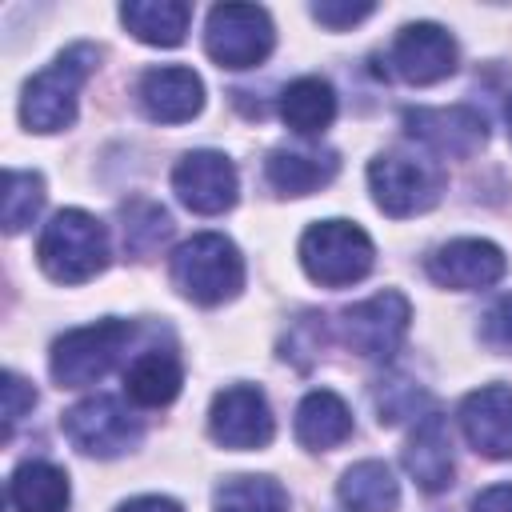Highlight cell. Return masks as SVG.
Wrapping results in <instances>:
<instances>
[{
    "instance_id": "1",
    "label": "cell",
    "mask_w": 512,
    "mask_h": 512,
    "mask_svg": "<svg viewBox=\"0 0 512 512\" xmlns=\"http://www.w3.org/2000/svg\"><path fill=\"white\" fill-rule=\"evenodd\" d=\"M100 60V48L92 44H72L64 48L48 68H40L20 96V120L32 132H64L76 120V104H80V88L92 76Z\"/></svg>"
},
{
    "instance_id": "2",
    "label": "cell",
    "mask_w": 512,
    "mask_h": 512,
    "mask_svg": "<svg viewBox=\"0 0 512 512\" xmlns=\"http://www.w3.org/2000/svg\"><path fill=\"white\" fill-rule=\"evenodd\" d=\"M36 260L56 284H84L108 268V228L84 208H60L40 232Z\"/></svg>"
},
{
    "instance_id": "3",
    "label": "cell",
    "mask_w": 512,
    "mask_h": 512,
    "mask_svg": "<svg viewBox=\"0 0 512 512\" xmlns=\"http://www.w3.org/2000/svg\"><path fill=\"white\" fill-rule=\"evenodd\" d=\"M172 284L200 308H216L244 288V256L220 232H200L172 252Z\"/></svg>"
},
{
    "instance_id": "4",
    "label": "cell",
    "mask_w": 512,
    "mask_h": 512,
    "mask_svg": "<svg viewBox=\"0 0 512 512\" xmlns=\"http://www.w3.org/2000/svg\"><path fill=\"white\" fill-rule=\"evenodd\" d=\"M132 324L128 320H96V324H84V328H72L64 336L52 340V352H48V368H52V380L60 388H88L96 380H104L120 356L128 352L132 344Z\"/></svg>"
},
{
    "instance_id": "5",
    "label": "cell",
    "mask_w": 512,
    "mask_h": 512,
    "mask_svg": "<svg viewBox=\"0 0 512 512\" xmlns=\"http://www.w3.org/2000/svg\"><path fill=\"white\" fill-rule=\"evenodd\" d=\"M300 264L324 288H348L364 280L376 264L368 232L352 220H316L300 236Z\"/></svg>"
},
{
    "instance_id": "6",
    "label": "cell",
    "mask_w": 512,
    "mask_h": 512,
    "mask_svg": "<svg viewBox=\"0 0 512 512\" xmlns=\"http://www.w3.org/2000/svg\"><path fill=\"white\" fill-rule=\"evenodd\" d=\"M276 44L272 16L260 4H216L204 24V52L232 72L256 68Z\"/></svg>"
},
{
    "instance_id": "7",
    "label": "cell",
    "mask_w": 512,
    "mask_h": 512,
    "mask_svg": "<svg viewBox=\"0 0 512 512\" xmlns=\"http://www.w3.org/2000/svg\"><path fill=\"white\" fill-rule=\"evenodd\" d=\"M368 188L384 216H416L428 212L444 192V172L408 152H384L368 164Z\"/></svg>"
},
{
    "instance_id": "8",
    "label": "cell",
    "mask_w": 512,
    "mask_h": 512,
    "mask_svg": "<svg viewBox=\"0 0 512 512\" xmlns=\"http://www.w3.org/2000/svg\"><path fill=\"white\" fill-rule=\"evenodd\" d=\"M60 424H64V436L72 440V448H80L84 456H96V460L124 456L144 436V424L128 412V404L116 396H104V392L72 404Z\"/></svg>"
},
{
    "instance_id": "9",
    "label": "cell",
    "mask_w": 512,
    "mask_h": 512,
    "mask_svg": "<svg viewBox=\"0 0 512 512\" xmlns=\"http://www.w3.org/2000/svg\"><path fill=\"white\" fill-rule=\"evenodd\" d=\"M408 324H412V304L404 292L396 288H384L352 308H344L340 316V336L344 344L364 356V360H392L408 336Z\"/></svg>"
},
{
    "instance_id": "10",
    "label": "cell",
    "mask_w": 512,
    "mask_h": 512,
    "mask_svg": "<svg viewBox=\"0 0 512 512\" xmlns=\"http://www.w3.org/2000/svg\"><path fill=\"white\" fill-rule=\"evenodd\" d=\"M208 432L220 448H232V452H252L272 444L276 420H272L268 396L256 384H232L216 392L208 408Z\"/></svg>"
},
{
    "instance_id": "11",
    "label": "cell",
    "mask_w": 512,
    "mask_h": 512,
    "mask_svg": "<svg viewBox=\"0 0 512 512\" xmlns=\"http://www.w3.org/2000/svg\"><path fill=\"white\" fill-rule=\"evenodd\" d=\"M172 192L176 200L196 212V216H220L236 204L240 180H236V164L224 152L212 148H196L188 156L176 160L172 168Z\"/></svg>"
},
{
    "instance_id": "12",
    "label": "cell",
    "mask_w": 512,
    "mask_h": 512,
    "mask_svg": "<svg viewBox=\"0 0 512 512\" xmlns=\"http://www.w3.org/2000/svg\"><path fill=\"white\" fill-rule=\"evenodd\" d=\"M404 128L416 144L444 160H468L484 148L488 140V120L468 108V104H448V108H408Z\"/></svg>"
},
{
    "instance_id": "13",
    "label": "cell",
    "mask_w": 512,
    "mask_h": 512,
    "mask_svg": "<svg viewBox=\"0 0 512 512\" xmlns=\"http://www.w3.org/2000/svg\"><path fill=\"white\" fill-rule=\"evenodd\" d=\"M392 72L416 88H428V84H440L456 72V40L448 36V28L432 24V20H416V24H404L392 40Z\"/></svg>"
},
{
    "instance_id": "14",
    "label": "cell",
    "mask_w": 512,
    "mask_h": 512,
    "mask_svg": "<svg viewBox=\"0 0 512 512\" xmlns=\"http://www.w3.org/2000/svg\"><path fill=\"white\" fill-rule=\"evenodd\" d=\"M504 272H508V256L492 240H480V236L448 240L428 256V276L440 288H456V292L492 288Z\"/></svg>"
},
{
    "instance_id": "15",
    "label": "cell",
    "mask_w": 512,
    "mask_h": 512,
    "mask_svg": "<svg viewBox=\"0 0 512 512\" xmlns=\"http://www.w3.org/2000/svg\"><path fill=\"white\" fill-rule=\"evenodd\" d=\"M136 104L156 124H184L204 108V80L184 64L148 68L136 80Z\"/></svg>"
},
{
    "instance_id": "16",
    "label": "cell",
    "mask_w": 512,
    "mask_h": 512,
    "mask_svg": "<svg viewBox=\"0 0 512 512\" xmlns=\"http://www.w3.org/2000/svg\"><path fill=\"white\" fill-rule=\"evenodd\" d=\"M460 432L488 460H512V388L484 384L460 400Z\"/></svg>"
},
{
    "instance_id": "17",
    "label": "cell",
    "mask_w": 512,
    "mask_h": 512,
    "mask_svg": "<svg viewBox=\"0 0 512 512\" xmlns=\"http://www.w3.org/2000/svg\"><path fill=\"white\" fill-rule=\"evenodd\" d=\"M404 468L408 476L424 488V492H444L452 488L456 464H452V436L448 424L436 408H428L424 416H416V428L404 444Z\"/></svg>"
},
{
    "instance_id": "18",
    "label": "cell",
    "mask_w": 512,
    "mask_h": 512,
    "mask_svg": "<svg viewBox=\"0 0 512 512\" xmlns=\"http://www.w3.org/2000/svg\"><path fill=\"white\" fill-rule=\"evenodd\" d=\"M340 160L332 148H272L264 160V176L280 196L320 192L336 176Z\"/></svg>"
},
{
    "instance_id": "19",
    "label": "cell",
    "mask_w": 512,
    "mask_h": 512,
    "mask_svg": "<svg viewBox=\"0 0 512 512\" xmlns=\"http://www.w3.org/2000/svg\"><path fill=\"white\" fill-rule=\"evenodd\" d=\"M180 384H184V368L172 352L164 348H148L140 352L128 372H124V396L140 408H164L180 396Z\"/></svg>"
},
{
    "instance_id": "20",
    "label": "cell",
    "mask_w": 512,
    "mask_h": 512,
    "mask_svg": "<svg viewBox=\"0 0 512 512\" xmlns=\"http://www.w3.org/2000/svg\"><path fill=\"white\" fill-rule=\"evenodd\" d=\"M348 436H352V412L336 392L316 388V392H308L300 400V408H296V440L308 452H328V448L344 444Z\"/></svg>"
},
{
    "instance_id": "21",
    "label": "cell",
    "mask_w": 512,
    "mask_h": 512,
    "mask_svg": "<svg viewBox=\"0 0 512 512\" xmlns=\"http://www.w3.org/2000/svg\"><path fill=\"white\" fill-rule=\"evenodd\" d=\"M124 28L152 48H176L192 24V4L188 0H128L120 8Z\"/></svg>"
},
{
    "instance_id": "22",
    "label": "cell",
    "mask_w": 512,
    "mask_h": 512,
    "mask_svg": "<svg viewBox=\"0 0 512 512\" xmlns=\"http://www.w3.org/2000/svg\"><path fill=\"white\" fill-rule=\"evenodd\" d=\"M8 500L16 512H68L72 484L64 468L48 460H24L8 480Z\"/></svg>"
},
{
    "instance_id": "23",
    "label": "cell",
    "mask_w": 512,
    "mask_h": 512,
    "mask_svg": "<svg viewBox=\"0 0 512 512\" xmlns=\"http://www.w3.org/2000/svg\"><path fill=\"white\" fill-rule=\"evenodd\" d=\"M336 496L344 512H396L400 484L384 460H360L340 476Z\"/></svg>"
},
{
    "instance_id": "24",
    "label": "cell",
    "mask_w": 512,
    "mask_h": 512,
    "mask_svg": "<svg viewBox=\"0 0 512 512\" xmlns=\"http://www.w3.org/2000/svg\"><path fill=\"white\" fill-rule=\"evenodd\" d=\"M280 116L296 136H320L336 120V92L320 76H300L280 92Z\"/></svg>"
},
{
    "instance_id": "25",
    "label": "cell",
    "mask_w": 512,
    "mask_h": 512,
    "mask_svg": "<svg viewBox=\"0 0 512 512\" xmlns=\"http://www.w3.org/2000/svg\"><path fill=\"white\" fill-rule=\"evenodd\" d=\"M212 512H288V492L272 476H228L212 492Z\"/></svg>"
},
{
    "instance_id": "26",
    "label": "cell",
    "mask_w": 512,
    "mask_h": 512,
    "mask_svg": "<svg viewBox=\"0 0 512 512\" xmlns=\"http://www.w3.org/2000/svg\"><path fill=\"white\" fill-rule=\"evenodd\" d=\"M44 208V176L40 172H20L8 168L4 172V204H0V224L8 236L24 232Z\"/></svg>"
},
{
    "instance_id": "27",
    "label": "cell",
    "mask_w": 512,
    "mask_h": 512,
    "mask_svg": "<svg viewBox=\"0 0 512 512\" xmlns=\"http://www.w3.org/2000/svg\"><path fill=\"white\" fill-rule=\"evenodd\" d=\"M172 232V220L160 204H148V200H136L124 208V244L128 252H152L160 240H168Z\"/></svg>"
},
{
    "instance_id": "28",
    "label": "cell",
    "mask_w": 512,
    "mask_h": 512,
    "mask_svg": "<svg viewBox=\"0 0 512 512\" xmlns=\"http://www.w3.org/2000/svg\"><path fill=\"white\" fill-rule=\"evenodd\" d=\"M480 340H484L492 352L512 356V292L500 296V300L480 316Z\"/></svg>"
},
{
    "instance_id": "29",
    "label": "cell",
    "mask_w": 512,
    "mask_h": 512,
    "mask_svg": "<svg viewBox=\"0 0 512 512\" xmlns=\"http://www.w3.org/2000/svg\"><path fill=\"white\" fill-rule=\"evenodd\" d=\"M372 12H376L372 0H316V4H312V16H316L324 28H332V32L352 28V24L368 20Z\"/></svg>"
},
{
    "instance_id": "30",
    "label": "cell",
    "mask_w": 512,
    "mask_h": 512,
    "mask_svg": "<svg viewBox=\"0 0 512 512\" xmlns=\"http://www.w3.org/2000/svg\"><path fill=\"white\" fill-rule=\"evenodd\" d=\"M424 400V392L408 380H388L380 392H376V404H380V424H396L404 420L408 412H416V404Z\"/></svg>"
},
{
    "instance_id": "31",
    "label": "cell",
    "mask_w": 512,
    "mask_h": 512,
    "mask_svg": "<svg viewBox=\"0 0 512 512\" xmlns=\"http://www.w3.org/2000/svg\"><path fill=\"white\" fill-rule=\"evenodd\" d=\"M0 392H4V440H8L12 428H16V420L36 404V388H32L28 380H20L16 372H4Z\"/></svg>"
},
{
    "instance_id": "32",
    "label": "cell",
    "mask_w": 512,
    "mask_h": 512,
    "mask_svg": "<svg viewBox=\"0 0 512 512\" xmlns=\"http://www.w3.org/2000/svg\"><path fill=\"white\" fill-rule=\"evenodd\" d=\"M472 512H512V484H492L472 500Z\"/></svg>"
},
{
    "instance_id": "33",
    "label": "cell",
    "mask_w": 512,
    "mask_h": 512,
    "mask_svg": "<svg viewBox=\"0 0 512 512\" xmlns=\"http://www.w3.org/2000/svg\"><path fill=\"white\" fill-rule=\"evenodd\" d=\"M116 512H184V508L176 500H168V496H136V500L120 504Z\"/></svg>"
},
{
    "instance_id": "34",
    "label": "cell",
    "mask_w": 512,
    "mask_h": 512,
    "mask_svg": "<svg viewBox=\"0 0 512 512\" xmlns=\"http://www.w3.org/2000/svg\"><path fill=\"white\" fill-rule=\"evenodd\" d=\"M504 116H508V140H512V96H508V108H504Z\"/></svg>"
}]
</instances>
